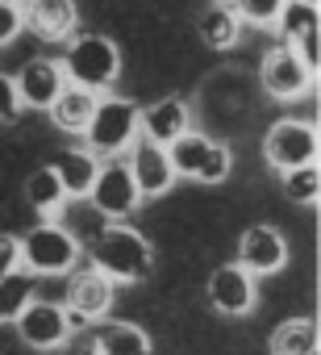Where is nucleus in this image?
<instances>
[{
	"instance_id": "39448f33",
	"label": "nucleus",
	"mask_w": 321,
	"mask_h": 355,
	"mask_svg": "<svg viewBox=\"0 0 321 355\" xmlns=\"http://www.w3.org/2000/svg\"><path fill=\"white\" fill-rule=\"evenodd\" d=\"M167 159H172V171L176 180L184 175V180H196V184H221L230 167H234V155L226 142H213L209 134L201 130H188L180 134L172 146H167Z\"/></svg>"
},
{
	"instance_id": "c85d7f7f",
	"label": "nucleus",
	"mask_w": 321,
	"mask_h": 355,
	"mask_svg": "<svg viewBox=\"0 0 321 355\" xmlns=\"http://www.w3.org/2000/svg\"><path fill=\"white\" fill-rule=\"evenodd\" d=\"M296 5H309V9H317V5H321V0H296Z\"/></svg>"
},
{
	"instance_id": "20e7f679",
	"label": "nucleus",
	"mask_w": 321,
	"mask_h": 355,
	"mask_svg": "<svg viewBox=\"0 0 321 355\" xmlns=\"http://www.w3.org/2000/svg\"><path fill=\"white\" fill-rule=\"evenodd\" d=\"M21 247V268L38 272V276H67L80 263V239L71 230H63L59 222H38L34 230H26L17 239Z\"/></svg>"
},
{
	"instance_id": "aec40b11",
	"label": "nucleus",
	"mask_w": 321,
	"mask_h": 355,
	"mask_svg": "<svg viewBox=\"0 0 321 355\" xmlns=\"http://www.w3.org/2000/svg\"><path fill=\"white\" fill-rule=\"evenodd\" d=\"M196 30H201V42H205L209 51H230V46H238V38H242V21H238V13H234L230 5H221V0H217L213 9L201 13Z\"/></svg>"
},
{
	"instance_id": "5701e85b",
	"label": "nucleus",
	"mask_w": 321,
	"mask_h": 355,
	"mask_svg": "<svg viewBox=\"0 0 321 355\" xmlns=\"http://www.w3.org/2000/svg\"><path fill=\"white\" fill-rule=\"evenodd\" d=\"M279 180H284V197H288L292 205L313 209V205L321 201V171H317V163L292 167V171H284V175H279Z\"/></svg>"
},
{
	"instance_id": "f257e3e1",
	"label": "nucleus",
	"mask_w": 321,
	"mask_h": 355,
	"mask_svg": "<svg viewBox=\"0 0 321 355\" xmlns=\"http://www.w3.org/2000/svg\"><path fill=\"white\" fill-rule=\"evenodd\" d=\"M88 268H96L100 276H109L113 284H142L154 272V247L146 243V234H138L125 222H109L92 247H88Z\"/></svg>"
},
{
	"instance_id": "bb28decb",
	"label": "nucleus",
	"mask_w": 321,
	"mask_h": 355,
	"mask_svg": "<svg viewBox=\"0 0 321 355\" xmlns=\"http://www.w3.org/2000/svg\"><path fill=\"white\" fill-rule=\"evenodd\" d=\"M17 113H21L17 84H13V76L0 71V125H13V121H17Z\"/></svg>"
},
{
	"instance_id": "a211bd4d",
	"label": "nucleus",
	"mask_w": 321,
	"mask_h": 355,
	"mask_svg": "<svg viewBox=\"0 0 321 355\" xmlns=\"http://www.w3.org/2000/svg\"><path fill=\"white\" fill-rule=\"evenodd\" d=\"M96 101H100L96 92L67 84V88L59 92V101L51 105V117H55V125H59L63 134H84L88 121H92V113H96Z\"/></svg>"
},
{
	"instance_id": "9b49d317",
	"label": "nucleus",
	"mask_w": 321,
	"mask_h": 355,
	"mask_svg": "<svg viewBox=\"0 0 321 355\" xmlns=\"http://www.w3.org/2000/svg\"><path fill=\"white\" fill-rule=\"evenodd\" d=\"M284 263H288V243H284V234L275 226H250V230H242V239H238V268L242 272H250L259 280V276L284 272Z\"/></svg>"
},
{
	"instance_id": "7c9ffc66",
	"label": "nucleus",
	"mask_w": 321,
	"mask_h": 355,
	"mask_svg": "<svg viewBox=\"0 0 321 355\" xmlns=\"http://www.w3.org/2000/svg\"><path fill=\"white\" fill-rule=\"evenodd\" d=\"M13 5H21V9H26V5H30V0H13Z\"/></svg>"
},
{
	"instance_id": "6e6552de",
	"label": "nucleus",
	"mask_w": 321,
	"mask_h": 355,
	"mask_svg": "<svg viewBox=\"0 0 321 355\" xmlns=\"http://www.w3.org/2000/svg\"><path fill=\"white\" fill-rule=\"evenodd\" d=\"M313 80H317V71H313L292 46H275V51L263 55L259 84L267 88L271 101H300V96H309Z\"/></svg>"
},
{
	"instance_id": "393cba45",
	"label": "nucleus",
	"mask_w": 321,
	"mask_h": 355,
	"mask_svg": "<svg viewBox=\"0 0 321 355\" xmlns=\"http://www.w3.org/2000/svg\"><path fill=\"white\" fill-rule=\"evenodd\" d=\"M230 9L238 13V21H250V26L275 30V21H279V13H284V0H234Z\"/></svg>"
},
{
	"instance_id": "a878e982",
	"label": "nucleus",
	"mask_w": 321,
	"mask_h": 355,
	"mask_svg": "<svg viewBox=\"0 0 321 355\" xmlns=\"http://www.w3.org/2000/svg\"><path fill=\"white\" fill-rule=\"evenodd\" d=\"M26 30V13L21 5H13V0H0V46H13Z\"/></svg>"
},
{
	"instance_id": "6ab92c4d",
	"label": "nucleus",
	"mask_w": 321,
	"mask_h": 355,
	"mask_svg": "<svg viewBox=\"0 0 321 355\" xmlns=\"http://www.w3.org/2000/svg\"><path fill=\"white\" fill-rule=\"evenodd\" d=\"M51 171L59 175V184L67 197H88L92 180H96V171H100V159L88 155V150H67L51 163Z\"/></svg>"
},
{
	"instance_id": "f8f14e48",
	"label": "nucleus",
	"mask_w": 321,
	"mask_h": 355,
	"mask_svg": "<svg viewBox=\"0 0 321 355\" xmlns=\"http://www.w3.org/2000/svg\"><path fill=\"white\" fill-rule=\"evenodd\" d=\"M113 293H117V284L109 280V276H100L96 268H80V272H71V284H67V313H71V322L80 326V322H96V318H104L109 309H113Z\"/></svg>"
},
{
	"instance_id": "ddd939ff",
	"label": "nucleus",
	"mask_w": 321,
	"mask_h": 355,
	"mask_svg": "<svg viewBox=\"0 0 321 355\" xmlns=\"http://www.w3.org/2000/svg\"><path fill=\"white\" fill-rule=\"evenodd\" d=\"M125 167H129V175H134L142 201H146V197H163V193H172V184H176L167 146H154V142H146V138H134Z\"/></svg>"
},
{
	"instance_id": "0eeeda50",
	"label": "nucleus",
	"mask_w": 321,
	"mask_h": 355,
	"mask_svg": "<svg viewBox=\"0 0 321 355\" xmlns=\"http://www.w3.org/2000/svg\"><path fill=\"white\" fill-rule=\"evenodd\" d=\"M263 159L284 175L292 167H304V163H317V130L309 121H296V117H284L267 130L263 138Z\"/></svg>"
},
{
	"instance_id": "f03ea898",
	"label": "nucleus",
	"mask_w": 321,
	"mask_h": 355,
	"mask_svg": "<svg viewBox=\"0 0 321 355\" xmlns=\"http://www.w3.org/2000/svg\"><path fill=\"white\" fill-rule=\"evenodd\" d=\"M59 63H63L67 84L88 88V92H104L121 76V46L109 34H80V38H71V46Z\"/></svg>"
},
{
	"instance_id": "423d86ee",
	"label": "nucleus",
	"mask_w": 321,
	"mask_h": 355,
	"mask_svg": "<svg viewBox=\"0 0 321 355\" xmlns=\"http://www.w3.org/2000/svg\"><path fill=\"white\" fill-rule=\"evenodd\" d=\"M88 201H92V209H96L100 218L125 222V218L142 205V193H138V184H134L129 167H125L121 159H109V163H100V171H96V180H92V189H88Z\"/></svg>"
},
{
	"instance_id": "b1692460",
	"label": "nucleus",
	"mask_w": 321,
	"mask_h": 355,
	"mask_svg": "<svg viewBox=\"0 0 321 355\" xmlns=\"http://www.w3.org/2000/svg\"><path fill=\"white\" fill-rule=\"evenodd\" d=\"M30 301H34V280L26 272L0 276V322H17Z\"/></svg>"
},
{
	"instance_id": "2eb2a0df",
	"label": "nucleus",
	"mask_w": 321,
	"mask_h": 355,
	"mask_svg": "<svg viewBox=\"0 0 321 355\" xmlns=\"http://www.w3.org/2000/svg\"><path fill=\"white\" fill-rule=\"evenodd\" d=\"M192 130V109L180 101V96H163V101H154L142 109L138 117V134L154 146H172L180 134Z\"/></svg>"
},
{
	"instance_id": "c756f323",
	"label": "nucleus",
	"mask_w": 321,
	"mask_h": 355,
	"mask_svg": "<svg viewBox=\"0 0 321 355\" xmlns=\"http://www.w3.org/2000/svg\"><path fill=\"white\" fill-rule=\"evenodd\" d=\"M75 355H96V351H92V347H88V351H75Z\"/></svg>"
},
{
	"instance_id": "9d476101",
	"label": "nucleus",
	"mask_w": 321,
	"mask_h": 355,
	"mask_svg": "<svg viewBox=\"0 0 321 355\" xmlns=\"http://www.w3.org/2000/svg\"><path fill=\"white\" fill-rule=\"evenodd\" d=\"M205 297H209L213 313H221V318H246L259 305V280L250 272H242L238 263H226V268H217L209 276Z\"/></svg>"
},
{
	"instance_id": "f3484780",
	"label": "nucleus",
	"mask_w": 321,
	"mask_h": 355,
	"mask_svg": "<svg viewBox=\"0 0 321 355\" xmlns=\"http://www.w3.org/2000/svg\"><path fill=\"white\" fill-rule=\"evenodd\" d=\"M92 351L96 355H150V334L134 322H100Z\"/></svg>"
},
{
	"instance_id": "dca6fc26",
	"label": "nucleus",
	"mask_w": 321,
	"mask_h": 355,
	"mask_svg": "<svg viewBox=\"0 0 321 355\" xmlns=\"http://www.w3.org/2000/svg\"><path fill=\"white\" fill-rule=\"evenodd\" d=\"M26 13V30L38 38V42H63L75 34V0H30L21 9Z\"/></svg>"
},
{
	"instance_id": "2f4dec72",
	"label": "nucleus",
	"mask_w": 321,
	"mask_h": 355,
	"mask_svg": "<svg viewBox=\"0 0 321 355\" xmlns=\"http://www.w3.org/2000/svg\"><path fill=\"white\" fill-rule=\"evenodd\" d=\"M221 5H226V0H221Z\"/></svg>"
},
{
	"instance_id": "1a4fd4ad",
	"label": "nucleus",
	"mask_w": 321,
	"mask_h": 355,
	"mask_svg": "<svg viewBox=\"0 0 321 355\" xmlns=\"http://www.w3.org/2000/svg\"><path fill=\"white\" fill-rule=\"evenodd\" d=\"M13 326H17V334H21V343H26L30 351H59V347L75 334L71 313H67L63 305L38 301V297L21 309V318H17Z\"/></svg>"
},
{
	"instance_id": "4be33fe9",
	"label": "nucleus",
	"mask_w": 321,
	"mask_h": 355,
	"mask_svg": "<svg viewBox=\"0 0 321 355\" xmlns=\"http://www.w3.org/2000/svg\"><path fill=\"white\" fill-rule=\"evenodd\" d=\"M26 201H30V209L42 214V218H51V214H59V209L67 205V193H63V184H59V175L51 171V163L38 167V171H30V180H26Z\"/></svg>"
},
{
	"instance_id": "412c9836",
	"label": "nucleus",
	"mask_w": 321,
	"mask_h": 355,
	"mask_svg": "<svg viewBox=\"0 0 321 355\" xmlns=\"http://www.w3.org/2000/svg\"><path fill=\"white\" fill-rule=\"evenodd\" d=\"M271 355H317V322L313 318H288L267 338Z\"/></svg>"
},
{
	"instance_id": "4468645a",
	"label": "nucleus",
	"mask_w": 321,
	"mask_h": 355,
	"mask_svg": "<svg viewBox=\"0 0 321 355\" xmlns=\"http://www.w3.org/2000/svg\"><path fill=\"white\" fill-rule=\"evenodd\" d=\"M17 84V101L21 109H42L51 113V105L59 101V92L67 88V76H63V63L59 59H30L21 67V76H13Z\"/></svg>"
},
{
	"instance_id": "cd10ccee",
	"label": "nucleus",
	"mask_w": 321,
	"mask_h": 355,
	"mask_svg": "<svg viewBox=\"0 0 321 355\" xmlns=\"http://www.w3.org/2000/svg\"><path fill=\"white\" fill-rule=\"evenodd\" d=\"M9 272H21V247L13 234H0V276Z\"/></svg>"
},
{
	"instance_id": "7ed1b4c3",
	"label": "nucleus",
	"mask_w": 321,
	"mask_h": 355,
	"mask_svg": "<svg viewBox=\"0 0 321 355\" xmlns=\"http://www.w3.org/2000/svg\"><path fill=\"white\" fill-rule=\"evenodd\" d=\"M138 117H142V109L134 105V101H125V96H104V101H96V113H92V121H88V130H84V150L88 155H96V159H117L121 150H129L134 146V138H138Z\"/></svg>"
}]
</instances>
